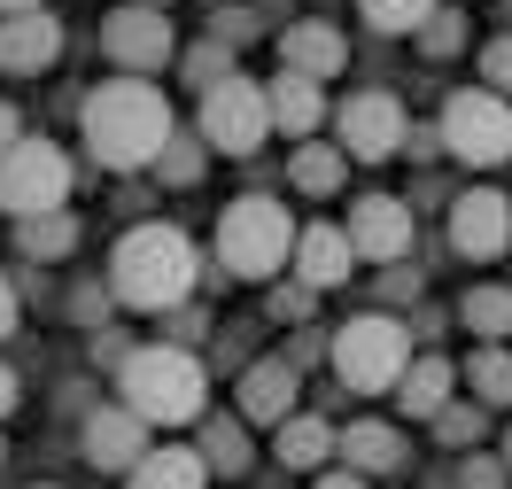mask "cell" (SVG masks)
Segmentation results:
<instances>
[{"mask_svg": "<svg viewBox=\"0 0 512 489\" xmlns=\"http://www.w3.org/2000/svg\"><path fill=\"white\" fill-rule=\"evenodd\" d=\"M78 132H86V156L101 171H148L156 148L171 140V101L148 78H101L78 101Z\"/></svg>", "mask_w": 512, "mask_h": 489, "instance_id": "obj_1", "label": "cell"}, {"mask_svg": "<svg viewBox=\"0 0 512 489\" xmlns=\"http://www.w3.org/2000/svg\"><path fill=\"white\" fill-rule=\"evenodd\" d=\"M202 288V249H194L179 226H132L117 241V257H109V295L125 303V311H179L187 295Z\"/></svg>", "mask_w": 512, "mask_h": 489, "instance_id": "obj_2", "label": "cell"}, {"mask_svg": "<svg viewBox=\"0 0 512 489\" xmlns=\"http://www.w3.org/2000/svg\"><path fill=\"white\" fill-rule=\"evenodd\" d=\"M117 389H125V412L140 427H194L210 412V365L194 350H171V342H148L117 365Z\"/></svg>", "mask_w": 512, "mask_h": 489, "instance_id": "obj_3", "label": "cell"}, {"mask_svg": "<svg viewBox=\"0 0 512 489\" xmlns=\"http://www.w3.org/2000/svg\"><path fill=\"white\" fill-rule=\"evenodd\" d=\"M326 365H334V381L350 396H381V389H396V373L412 365V326L388 319V311H365V319L326 334Z\"/></svg>", "mask_w": 512, "mask_h": 489, "instance_id": "obj_4", "label": "cell"}, {"mask_svg": "<svg viewBox=\"0 0 512 489\" xmlns=\"http://www.w3.org/2000/svg\"><path fill=\"white\" fill-rule=\"evenodd\" d=\"M295 249V226H288V202L280 195H241L225 202L218 218V272L233 280H272Z\"/></svg>", "mask_w": 512, "mask_h": 489, "instance_id": "obj_5", "label": "cell"}, {"mask_svg": "<svg viewBox=\"0 0 512 489\" xmlns=\"http://www.w3.org/2000/svg\"><path fill=\"white\" fill-rule=\"evenodd\" d=\"M435 140H443V156H458L466 171H497V163H512V101L489 94V86L450 94L443 117H435Z\"/></svg>", "mask_w": 512, "mask_h": 489, "instance_id": "obj_6", "label": "cell"}, {"mask_svg": "<svg viewBox=\"0 0 512 489\" xmlns=\"http://www.w3.org/2000/svg\"><path fill=\"white\" fill-rule=\"evenodd\" d=\"M70 179H78V171H70L63 148L24 132V140L0 156V210H8V218H47V210L70 202Z\"/></svg>", "mask_w": 512, "mask_h": 489, "instance_id": "obj_7", "label": "cell"}, {"mask_svg": "<svg viewBox=\"0 0 512 489\" xmlns=\"http://www.w3.org/2000/svg\"><path fill=\"white\" fill-rule=\"evenodd\" d=\"M194 132H202V148H218V156H256L264 140H272V117H264V86L256 78H218L210 94H202V117H194Z\"/></svg>", "mask_w": 512, "mask_h": 489, "instance_id": "obj_8", "label": "cell"}, {"mask_svg": "<svg viewBox=\"0 0 512 489\" xmlns=\"http://www.w3.org/2000/svg\"><path fill=\"white\" fill-rule=\"evenodd\" d=\"M334 148L350 163H388V156H404V132H412V117H404V101L381 94V86H365V94H350L342 109H334Z\"/></svg>", "mask_w": 512, "mask_h": 489, "instance_id": "obj_9", "label": "cell"}, {"mask_svg": "<svg viewBox=\"0 0 512 489\" xmlns=\"http://www.w3.org/2000/svg\"><path fill=\"white\" fill-rule=\"evenodd\" d=\"M342 241H350L357 264H404V257H412V241H419V218H412V202H404V195H357Z\"/></svg>", "mask_w": 512, "mask_h": 489, "instance_id": "obj_10", "label": "cell"}, {"mask_svg": "<svg viewBox=\"0 0 512 489\" xmlns=\"http://www.w3.org/2000/svg\"><path fill=\"white\" fill-rule=\"evenodd\" d=\"M101 55L125 70V78H148V70H163L171 55H179V32H171V16H163V8L125 0V8L101 24Z\"/></svg>", "mask_w": 512, "mask_h": 489, "instance_id": "obj_11", "label": "cell"}, {"mask_svg": "<svg viewBox=\"0 0 512 489\" xmlns=\"http://www.w3.org/2000/svg\"><path fill=\"white\" fill-rule=\"evenodd\" d=\"M450 249L466 264H489L512 249V195L497 187H466V195L450 202Z\"/></svg>", "mask_w": 512, "mask_h": 489, "instance_id": "obj_12", "label": "cell"}, {"mask_svg": "<svg viewBox=\"0 0 512 489\" xmlns=\"http://www.w3.org/2000/svg\"><path fill=\"white\" fill-rule=\"evenodd\" d=\"M55 63H63V16H47V8L0 16V70L8 78H39Z\"/></svg>", "mask_w": 512, "mask_h": 489, "instance_id": "obj_13", "label": "cell"}, {"mask_svg": "<svg viewBox=\"0 0 512 489\" xmlns=\"http://www.w3.org/2000/svg\"><path fill=\"white\" fill-rule=\"evenodd\" d=\"M78 451H86L94 474H132L140 451H148V427L132 420L125 404H101V412H86V427H78Z\"/></svg>", "mask_w": 512, "mask_h": 489, "instance_id": "obj_14", "label": "cell"}, {"mask_svg": "<svg viewBox=\"0 0 512 489\" xmlns=\"http://www.w3.org/2000/svg\"><path fill=\"white\" fill-rule=\"evenodd\" d=\"M295 389H303V373L288 358H249L241 365V427H280L295 412Z\"/></svg>", "mask_w": 512, "mask_h": 489, "instance_id": "obj_15", "label": "cell"}, {"mask_svg": "<svg viewBox=\"0 0 512 489\" xmlns=\"http://www.w3.org/2000/svg\"><path fill=\"white\" fill-rule=\"evenodd\" d=\"M342 63H350V39L334 32L326 16H303V24L280 32V70H295V78L326 86V78H342Z\"/></svg>", "mask_w": 512, "mask_h": 489, "instance_id": "obj_16", "label": "cell"}, {"mask_svg": "<svg viewBox=\"0 0 512 489\" xmlns=\"http://www.w3.org/2000/svg\"><path fill=\"white\" fill-rule=\"evenodd\" d=\"M295 280H303V288L311 295H326V288H342V280H350V241H342V226H303L295 233Z\"/></svg>", "mask_w": 512, "mask_h": 489, "instance_id": "obj_17", "label": "cell"}, {"mask_svg": "<svg viewBox=\"0 0 512 489\" xmlns=\"http://www.w3.org/2000/svg\"><path fill=\"white\" fill-rule=\"evenodd\" d=\"M264 117H272V132H288V140H311V132L326 125V94L311 86V78L280 70V78L264 86Z\"/></svg>", "mask_w": 512, "mask_h": 489, "instance_id": "obj_18", "label": "cell"}, {"mask_svg": "<svg viewBox=\"0 0 512 489\" xmlns=\"http://www.w3.org/2000/svg\"><path fill=\"white\" fill-rule=\"evenodd\" d=\"M334 451H342V466H350V474H396V466H404V427H388V420H350L342 435H334Z\"/></svg>", "mask_w": 512, "mask_h": 489, "instance_id": "obj_19", "label": "cell"}, {"mask_svg": "<svg viewBox=\"0 0 512 489\" xmlns=\"http://www.w3.org/2000/svg\"><path fill=\"white\" fill-rule=\"evenodd\" d=\"M194 427H202V443H194V458H202L210 474H225V482H241V474L256 466V443H249V427H241V420H225V412L210 420V412H202Z\"/></svg>", "mask_w": 512, "mask_h": 489, "instance_id": "obj_20", "label": "cell"}, {"mask_svg": "<svg viewBox=\"0 0 512 489\" xmlns=\"http://www.w3.org/2000/svg\"><path fill=\"white\" fill-rule=\"evenodd\" d=\"M450 389H458V365L450 358H412L404 373H396V404L412 412V420H435L450 404Z\"/></svg>", "mask_w": 512, "mask_h": 489, "instance_id": "obj_21", "label": "cell"}, {"mask_svg": "<svg viewBox=\"0 0 512 489\" xmlns=\"http://www.w3.org/2000/svg\"><path fill=\"white\" fill-rule=\"evenodd\" d=\"M272 451H280V466H295V474H319L326 458H334V427H326L319 412H288V420L272 427Z\"/></svg>", "mask_w": 512, "mask_h": 489, "instance_id": "obj_22", "label": "cell"}, {"mask_svg": "<svg viewBox=\"0 0 512 489\" xmlns=\"http://www.w3.org/2000/svg\"><path fill=\"white\" fill-rule=\"evenodd\" d=\"M210 482V466H202V458L187 451V443H148V451H140V466H132L125 474V489H202Z\"/></svg>", "mask_w": 512, "mask_h": 489, "instance_id": "obj_23", "label": "cell"}, {"mask_svg": "<svg viewBox=\"0 0 512 489\" xmlns=\"http://www.w3.org/2000/svg\"><path fill=\"white\" fill-rule=\"evenodd\" d=\"M342 179H350V156H342L334 140H303V148L288 156V187L295 195H334Z\"/></svg>", "mask_w": 512, "mask_h": 489, "instance_id": "obj_24", "label": "cell"}, {"mask_svg": "<svg viewBox=\"0 0 512 489\" xmlns=\"http://www.w3.org/2000/svg\"><path fill=\"white\" fill-rule=\"evenodd\" d=\"M16 249H24V264H63L70 249H78V218H70V210L16 218Z\"/></svg>", "mask_w": 512, "mask_h": 489, "instance_id": "obj_25", "label": "cell"}, {"mask_svg": "<svg viewBox=\"0 0 512 489\" xmlns=\"http://www.w3.org/2000/svg\"><path fill=\"white\" fill-rule=\"evenodd\" d=\"M466 389H474L481 412H505V404H512V350L481 342L474 358H466Z\"/></svg>", "mask_w": 512, "mask_h": 489, "instance_id": "obj_26", "label": "cell"}, {"mask_svg": "<svg viewBox=\"0 0 512 489\" xmlns=\"http://www.w3.org/2000/svg\"><path fill=\"white\" fill-rule=\"evenodd\" d=\"M202 171H210L202 132H179V125H171V140L156 148V179H163V187H202Z\"/></svg>", "mask_w": 512, "mask_h": 489, "instance_id": "obj_27", "label": "cell"}, {"mask_svg": "<svg viewBox=\"0 0 512 489\" xmlns=\"http://www.w3.org/2000/svg\"><path fill=\"white\" fill-rule=\"evenodd\" d=\"M458 319L474 326V342H505L512 334V288H466V303H458Z\"/></svg>", "mask_w": 512, "mask_h": 489, "instance_id": "obj_28", "label": "cell"}, {"mask_svg": "<svg viewBox=\"0 0 512 489\" xmlns=\"http://www.w3.org/2000/svg\"><path fill=\"white\" fill-rule=\"evenodd\" d=\"M357 16H365V32H381V39H412L435 16V0H357Z\"/></svg>", "mask_w": 512, "mask_h": 489, "instance_id": "obj_29", "label": "cell"}, {"mask_svg": "<svg viewBox=\"0 0 512 489\" xmlns=\"http://www.w3.org/2000/svg\"><path fill=\"white\" fill-rule=\"evenodd\" d=\"M419 55H435V63H450V55H458V47H466V16H458V8H443V0H435V16H427V24H419Z\"/></svg>", "mask_w": 512, "mask_h": 489, "instance_id": "obj_30", "label": "cell"}, {"mask_svg": "<svg viewBox=\"0 0 512 489\" xmlns=\"http://www.w3.org/2000/svg\"><path fill=\"white\" fill-rule=\"evenodd\" d=\"M187 78L210 94L218 78H233V47H225V39H202V47H187Z\"/></svg>", "mask_w": 512, "mask_h": 489, "instance_id": "obj_31", "label": "cell"}, {"mask_svg": "<svg viewBox=\"0 0 512 489\" xmlns=\"http://www.w3.org/2000/svg\"><path fill=\"white\" fill-rule=\"evenodd\" d=\"M435 435H443L450 451H466V443H481V404H458V396H450L443 412H435Z\"/></svg>", "mask_w": 512, "mask_h": 489, "instance_id": "obj_32", "label": "cell"}, {"mask_svg": "<svg viewBox=\"0 0 512 489\" xmlns=\"http://www.w3.org/2000/svg\"><path fill=\"white\" fill-rule=\"evenodd\" d=\"M311 303H319V295L303 288V280H288V288H272V295H264V311H272L280 326H303V319H311Z\"/></svg>", "mask_w": 512, "mask_h": 489, "instance_id": "obj_33", "label": "cell"}, {"mask_svg": "<svg viewBox=\"0 0 512 489\" xmlns=\"http://www.w3.org/2000/svg\"><path fill=\"white\" fill-rule=\"evenodd\" d=\"M256 32H264L256 8H218V24H210V39H225V47H249Z\"/></svg>", "mask_w": 512, "mask_h": 489, "instance_id": "obj_34", "label": "cell"}, {"mask_svg": "<svg viewBox=\"0 0 512 489\" xmlns=\"http://www.w3.org/2000/svg\"><path fill=\"white\" fill-rule=\"evenodd\" d=\"M481 78H489V94H512V32L481 47Z\"/></svg>", "mask_w": 512, "mask_h": 489, "instance_id": "obj_35", "label": "cell"}, {"mask_svg": "<svg viewBox=\"0 0 512 489\" xmlns=\"http://www.w3.org/2000/svg\"><path fill=\"white\" fill-rule=\"evenodd\" d=\"M419 288H427V280H419V264H388V272H381V295H388V303H419Z\"/></svg>", "mask_w": 512, "mask_h": 489, "instance_id": "obj_36", "label": "cell"}, {"mask_svg": "<svg viewBox=\"0 0 512 489\" xmlns=\"http://www.w3.org/2000/svg\"><path fill=\"white\" fill-rule=\"evenodd\" d=\"M458 489H505V458H466V474H458Z\"/></svg>", "mask_w": 512, "mask_h": 489, "instance_id": "obj_37", "label": "cell"}, {"mask_svg": "<svg viewBox=\"0 0 512 489\" xmlns=\"http://www.w3.org/2000/svg\"><path fill=\"white\" fill-rule=\"evenodd\" d=\"M125 334H109V326H94V365H125Z\"/></svg>", "mask_w": 512, "mask_h": 489, "instance_id": "obj_38", "label": "cell"}, {"mask_svg": "<svg viewBox=\"0 0 512 489\" xmlns=\"http://www.w3.org/2000/svg\"><path fill=\"white\" fill-rule=\"evenodd\" d=\"M109 303H117V295H101V288H78V303H70V311H78V319L94 326V319H109Z\"/></svg>", "mask_w": 512, "mask_h": 489, "instance_id": "obj_39", "label": "cell"}, {"mask_svg": "<svg viewBox=\"0 0 512 489\" xmlns=\"http://www.w3.org/2000/svg\"><path fill=\"white\" fill-rule=\"evenodd\" d=\"M16 140H24V117H16V109H8V101H0V156H8V148H16Z\"/></svg>", "mask_w": 512, "mask_h": 489, "instance_id": "obj_40", "label": "cell"}, {"mask_svg": "<svg viewBox=\"0 0 512 489\" xmlns=\"http://www.w3.org/2000/svg\"><path fill=\"white\" fill-rule=\"evenodd\" d=\"M16 334V280H0V342Z\"/></svg>", "mask_w": 512, "mask_h": 489, "instance_id": "obj_41", "label": "cell"}, {"mask_svg": "<svg viewBox=\"0 0 512 489\" xmlns=\"http://www.w3.org/2000/svg\"><path fill=\"white\" fill-rule=\"evenodd\" d=\"M319 489H365V474H350V466H326Z\"/></svg>", "mask_w": 512, "mask_h": 489, "instance_id": "obj_42", "label": "cell"}, {"mask_svg": "<svg viewBox=\"0 0 512 489\" xmlns=\"http://www.w3.org/2000/svg\"><path fill=\"white\" fill-rule=\"evenodd\" d=\"M16 396H24V381H16V373H8V365H0V420H8V412H16Z\"/></svg>", "mask_w": 512, "mask_h": 489, "instance_id": "obj_43", "label": "cell"}, {"mask_svg": "<svg viewBox=\"0 0 512 489\" xmlns=\"http://www.w3.org/2000/svg\"><path fill=\"white\" fill-rule=\"evenodd\" d=\"M24 8H47V0H0V16H24Z\"/></svg>", "mask_w": 512, "mask_h": 489, "instance_id": "obj_44", "label": "cell"}, {"mask_svg": "<svg viewBox=\"0 0 512 489\" xmlns=\"http://www.w3.org/2000/svg\"><path fill=\"white\" fill-rule=\"evenodd\" d=\"M505 474H512V427H505Z\"/></svg>", "mask_w": 512, "mask_h": 489, "instance_id": "obj_45", "label": "cell"}, {"mask_svg": "<svg viewBox=\"0 0 512 489\" xmlns=\"http://www.w3.org/2000/svg\"><path fill=\"white\" fill-rule=\"evenodd\" d=\"M140 8H163V16H171V0H140Z\"/></svg>", "mask_w": 512, "mask_h": 489, "instance_id": "obj_46", "label": "cell"}, {"mask_svg": "<svg viewBox=\"0 0 512 489\" xmlns=\"http://www.w3.org/2000/svg\"><path fill=\"white\" fill-rule=\"evenodd\" d=\"M0 466H8V443H0Z\"/></svg>", "mask_w": 512, "mask_h": 489, "instance_id": "obj_47", "label": "cell"}, {"mask_svg": "<svg viewBox=\"0 0 512 489\" xmlns=\"http://www.w3.org/2000/svg\"><path fill=\"white\" fill-rule=\"evenodd\" d=\"M210 8H225V0H210Z\"/></svg>", "mask_w": 512, "mask_h": 489, "instance_id": "obj_48", "label": "cell"}, {"mask_svg": "<svg viewBox=\"0 0 512 489\" xmlns=\"http://www.w3.org/2000/svg\"><path fill=\"white\" fill-rule=\"evenodd\" d=\"M39 489H47V482H39Z\"/></svg>", "mask_w": 512, "mask_h": 489, "instance_id": "obj_49", "label": "cell"}]
</instances>
